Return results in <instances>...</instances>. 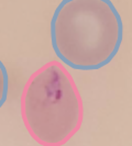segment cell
<instances>
[{
	"mask_svg": "<svg viewBox=\"0 0 132 146\" xmlns=\"http://www.w3.org/2000/svg\"><path fill=\"white\" fill-rule=\"evenodd\" d=\"M9 92V75L5 64L0 60V109L7 101Z\"/></svg>",
	"mask_w": 132,
	"mask_h": 146,
	"instance_id": "obj_3",
	"label": "cell"
},
{
	"mask_svg": "<svg viewBox=\"0 0 132 146\" xmlns=\"http://www.w3.org/2000/svg\"><path fill=\"white\" fill-rule=\"evenodd\" d=\"M57 58L78 70H96L116 57L123 22L110 0H62L50 24Z\"/></svg>",
	"mask_w": 132,
	"mask_h": 146,
	"instance_id": "obj_1",
	"label": "cell"
},
{
	"mask_svg": "<svg viewBox=\"0 0 132 146\" xmlns=\"http://www.w3.org/2000/svg\"><path fill=\"white\" fill-rule=\"evenodd\" d=\"M21 115L31 137L41 145H63L79 131L83 99L59 62H49L32 74L23 88Z\"/></svg>",
	"mask_w": 132,
	"mask_h": 146,
	"instance_id": "obj_2",
	"label": "cell"
}]
</instances>
